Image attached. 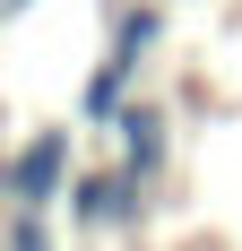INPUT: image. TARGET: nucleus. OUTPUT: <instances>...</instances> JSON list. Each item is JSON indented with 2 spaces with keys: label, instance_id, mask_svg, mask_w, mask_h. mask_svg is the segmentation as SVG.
I'll list each match as a JSON object with an SVG mask.
<instances>
[{
  "label": "nucleus",
  "instance_id": "nucleus-2",
  "mask_svg": "<svg viewBox=\"0 0 242 251\" xmlns=\"http://www.w3.org/2000/svg\"><path fill=\"white\" fill-rule=\"evenodd\" d=\"M70 174H78V156H70V122H52V130H35V139L0 165V191H9V208H52L61 191H70Z\"/></svg>",
  "mask_w": 242,
  "mask_h": 251
},
{
  "label": "nucleus",
  "instance_id": "nucleus-1",
  "mask_svg": "<svg viewBox=\"0 0 242 251\" xmlns=\"http://www.w3.org/2000/svg\"><path fill=\"white\" fill-rule=\"evenodd\" d=\"M70 226L78 234H139L147 226V182L121 174V165H87V174H70Z\"/></svg>",
  "mask_w": 242,
  "mask_h": 251
},
{
  "label": "nucleus",
  "instance_id": "nucleus-5",
  "mask_svg": "<svg viewBox=\"0 0 242 251\" xmlns=\"http://www.w3.org/2000/svg\"><path fill=\"white\" fill-rule=\"evenodd\" d=\"M121 104H130V70H121L113 52H104V61H96V78H87V96H78V113H70V122H87V130H113V113H121Z\"/></svg>",
  "mask_w": 242,
  "mask_h": 251
},
{
  "label": "nucleus",
  "instance_id": "nucleus-4",
  "mask_svg": "<svg viewBox=\"0 0 242 251\" xmlns=\"http://www.w3.org/2000/svg\"><path fill=\"white\" fill-rule=\"evenodd\" d=\"M156 44H165V9H156V0H130V9L113 18V61L139 78V61H147Z\"/></svg>",
  "mask_w": 242,
  "mask_h": 251
},
{
  "label": "nucleus",
  "instance_id": "nucleus-3",
  "mask_svg": "<svg viewBox=\"0 0 242 251\" xmlns=\"http://www.w3.org/2000/svg\"><path fill=\"white\" fill-rule=\"evenodd\" d=\"M113 139H121V174H139V182H156V174H165V156H173V122H165V104L139 96V87H130V104L113 113Z\"/></svg>",
  "mask_w": 242,
  "mask_h": 251
},
{
  "label": "nucleus",
  "instance_id": "nucleus-7",
  "mask_svg": "<svg viewBox=\"0 0 242 251\" xmlns=\"http://www.w3.org/2000/svg\"><path fill=\"white\" fill-rule=\"evenodd\" d=\"M18 9H26V0H0V18H18Z\"/></svg>",
  "mask_w": 242,
  "mask_h": 251
},
{
  "label": "nucleus",
  "instance_id": "nucleus-6",
  "mask_svg": "<svg viewBox=\"0 0 242 251\" xmlns=\"http://www.w3.org/2000/svg\"><path fill=\"white\" fill-rule=\"evenodd\" d=\"M0 251H61V243H52V217H44V208H18V217H9V243H0Z\"/></svg>",
  "mask_w": 242,
  "mask_h": 251
}]
</instances>
